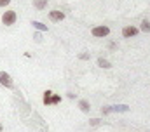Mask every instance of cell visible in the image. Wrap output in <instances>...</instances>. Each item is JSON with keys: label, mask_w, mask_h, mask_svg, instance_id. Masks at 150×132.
I'll return each instance as SVG.
<instances>
[{"label": "cell", "mask_w": 150, "mask_h": 132, "mask_svg": "<svg viewBox=\"0 0 150 132\" xmlns=\"http://www.w3.org/2000/svg\"><path fill=\"white\" fill-rule=\"evenodd\" d=\"M45 5H47L45 0H35V7H38V9H44Z\"/></svg>", "instance_id": "obj_8"}, {"label": "cell", "mask_w": 150, "mask_h": 132, "mask_svg": "<svg viewBox=\"0 0 150 132\" xmlns=\"http://www.w3.org/2000/svg\"><path fill=\"white\" fill-rule=\"evenodd\" d=\"M0 84L5 85V87H12V78H11V75L5 73V71H0Z\"/></svg>", "instance_id": "obj_2"}, {"label": "cell", "mask_w": 150, "mask_h": 132, "mask_svg": "<svg viewBox=\"0 0 150 132\" xmlns=\"http://www.w3.org/2000/svg\"><path fill=\"white\" fill-rule=\"evenodd\" d=\"M49 18H51V21H63L65 19V14L61 11H51L49 12Z\"/></svg>", "instance_id": "obj_5"}, {"label": "cell", "mask_w": 150, "mask_h": 132, "mask_svg": "<svg viewBox=\"0 0 150 132\" xmlns=\"http://www.w3.org/2000/svg\"><path fill=\"white\" fill-rule=\"evenodd\" d=\"M2 23L7 25V26L14 25V23H16V12H14V11H5L4 16H2Z\"/></svg>", "instance_id": "obj_1"}, {"label": "cell", "mask_w": 150, "mask_h": 132, "mask_svg": "<svg viewBox=\"0 0 150 132\" xmlns=\"http://www.w3.org/2000/svg\"><path fill=\"white\" fill-rule=\"evenodd\" d=\"M98 66H101V68H110V63L101 58V59H98Z\"/></svg>", "instance_id": "obj_7"}, {"label": "cell", "mask_w": 150, "mask_h": 132, "mask_svg": "<svg viewBox=\"0 0 150 132\" xmlns=\"http://www.w3.org/2000/svg\"><path fill=\"white\" fill-rule=\"evenodd\" d=\"M59 101H61V98H59V96H54V98H51V103H54V104H56V103H59Z\"/></svg>", "instance_id": "obj_12"}, {"label": "cell", "mask_w": 150, "mask_h": 132, "mask_svg": "<svg viewBox=\"0 0 150 132\" xmlns=\"http://www.w3.org/2000/svg\"><path fill=\"white\" fill-rule=\"evenodd\" d=\"M142 30L143 32H150V21H143L142 23Z\"/></svg>", "instance_id": "obj_11"}, {"label": "cell", "mask_w": 150, "mask_h": 132, "mask_svg": "<svg viewBox=\"0 0 150 132\" xmlns=\"http://www.w3.org/2000/svg\"><path fill=\"white\" fill-rule=\"evenodd\" d=\"M33 26L37 28V30H42V32H45L47 30V26H44L42 23H38V21H33Z\"/></svg>", "instance_id": "obj_10"}, {"label": "cell", "mask_w": 150, "mask_h": 132, "mask_svg": "<svg viewBox=\"0 0 150 132\" xmlns=\"http://www.w3.org/2000/svg\"><path fill=\"white\" fill-rule=\"evenodd\" d=\"M2 129H4V127H2V125H0V132H2Z\"/></svg>", "instance_id": "obj_14"}, {"label": "cell", "mask_w": 150, "mask_h": 132, "mask_svg": "<svg viewBox=\"0 0 150 132\" xmlns=\"http://www.w3.org/2000/svg\"><path fill=\"white\" fill-rule=\"evenodd\" d=\"M136 33H138V28H134V26H126V28L122 30V37L131 38V37H134Z\"/></svg>", "instance_id": "obj_4"}, {"label": "cell", "mask_w": 150, "mask_h": 132, "mask_svg": "<svg viewBox=\"0 0 150 132\" xmlns=\"http://www.w3.org/2000/svg\"><path fill=\"white\" fill-rule=\"evenodd\" d=\"M9 2H11V0H0V7H5V5H9Z\"/></svg>", "instance_id": "obj_13"}, {"label": "cell", "mask_w": 150, "mask_h": 132, "mask_svg": "<svg viewBox=\"0 0 150 132\" xmlns=\"http://www.w3.org/2000/svg\"><path fill=\"white\" fill-rule=\"evenodd\" d=\"M51 94H52L51 91L45 92V96H44V104H51Z\"/></svg>", "instance_id": "obj_9"}, {"label": "cell", "mask_w": 150, "mask_h": 132, "mask_svg": "<svg viewBox=\"0 0 150 132\" xmlns=\"http://www.w3.org/2000/svg\"><path fill=\"white\" fill-rule=\"evenodd\" d=\"M108 33H110L108 26H96V28H93V35L94 37H107Z\"/></svg>", "instance_id": "obj_3"}, {"label": "cell", "mask_w": 150, "mask_h": 132, "mask_svg": "<svg viewBox=\"0 0 150 132\" xmlns=\"http://www.w3.org/2000/svg\"><path fill=\"white\" fill-rule=\"evenodd\" d=\"M79 106H80V110H82V111H89V110H91V106H89V103H87V101H80V103H79Z\"/></svg>", "instance_id": "obj_6"}]
</instances>
